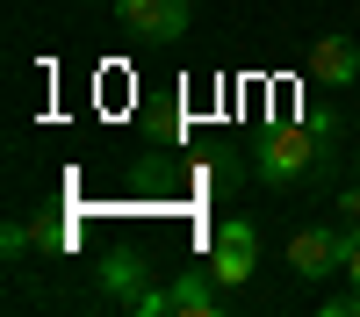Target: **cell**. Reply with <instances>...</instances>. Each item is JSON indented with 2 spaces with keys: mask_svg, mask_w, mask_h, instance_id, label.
<instances>
[{
  "mask_svg": "<svg viewBox=\"0 0 360 317\" xmlns=\"http://www.w3.org/2000/svg\"><path fill=\"white\" fill-rule=\"evenodd\" d=\"M332 209H339V224H346V231H353V238H360V188H346V195L332 202Z\"/></svg>",
  "mask_w": 360,
  "mask_h": 317,
  "instance_id": "9c48e42d",
  "label": "cell"
},
{
  "mask_svg": "<svg viewBox=\"0 0 360 317\" xmlns=\"http://www.w3.org/2000/svg\"><path fill=\"white\" fill-rule=\"evenodd\" d=\"M144 288H152V259H144L137 245H115V252L101 259V296L130 310V303L144 296Z\"/></svg>",
  "mask_w": 360,
  "mask_h": 317,
  "instance_id": "277c9868",
  "label": "cell"
},
{
  "mask_svg": "<svg viewBox=\"0 0 360 317\" xmlns=\"http://www.w3.org/2000/svg\"><path fill=\"white\" fill-rule=\"evenodd\" d=\"M339 137V115H303V123H281V130H266L259 137V181H274V188H295V181H310V166L324 159V144Z\"/></svg>",
  "mask_w": 360,
  "mask_h": 317,
  "instance_id": "6da1fadb",
  "label": "cell"
},
{
  "mask_svg": "<svg viewBox=\"0 0 360 317\" xmlns=\"http://www.w3.org/2000/svg\"><path fill=\"white\" fill-rule=\"evenodd\" d=\"M224 288V281H217ZM217 288H209V281H173V310L180 317H209V310H217Z\"/></svg>",
  "mask_w": 360,
  "mask_h": 317,
  "instance_id": "52a82bcc",
  "label": "cell"
},
{
  "mask_svg": "<svg viewBox=\"0 0 360 317\" xmlns=\"http://www.w3.org/2000/svg\"><path fill=\"white\" fill-rule=\"evenodd\" d=\"M130 310H137V317H166V310H173V288H159V281H152V288H144Z\"/></svg>",
  "mask_w": 360,
  "mask_h": 317,
  "instance_id": "ba28073f",
  "label": "cell"
},
{
  "mask_svg": "<svg viewBox=\"0 0 360 317\" xmlns=\"http://www.w3.org/2000/svg\"><path fill=\"white\" fill-rule=\"evenodd\" d=\"M259 267V231L252 224H217V281L238 288V281H252Z\"/></svg>",
  "mask_w": 360,
  "mask_h": 317,
  "instance_id": "5b68a950",
  "label": "cell"
},
{
  "mask_svg": "<svg viewBox=\"0 0 360 317\" xmlns=\"http://www.w3.org/2000/svg\"><path fill=\"white\" fill-rule=\"evenodd\" d=\"M310 79L353 86V79H360V44H353V37H317V44H310Z\"/></svg>",
  "mask_w": 360,
  "mask_h": 317,
  "instance_id": "8992f818",
  "label": "cell"
},
{
  "mask_svg": "<svg viewBox=\"0 0 360 317\" xmlns=\"http://www.w3.org/2000/svg\"><path fill=\"white\" fill-rule=\"evenodd\" d=\"M346 281L360 288V238H353V252H346Z\"/></svg>",
  "mask_w": 360,
  "mask_h": 317,
  "instance_id": "30bf717a",
  "label": "cell"
},
{
  "mask_svg": "<svg viewBox=\"0 0 360 317\" xmlns=\"http://www.w3.org/2000/svg\"><path fill=\"white\" fill-rule=\"evenodd\" d=\"M346 252H353V231L339 224H310V231H295L288 238V267L303 274V281H332V274H346Z\"/></svg>",
  "mask_w": 360,
  "mask_h": 317,
  "instance_id": "7a4b0ae2",
  "label": "cell"
},
{
  "mask_svg": "<svg viewBox=\"0 0 360 317\" xmlns=\"http://www.w3.org/2000/svg\"><path fill=\"white\" fill-rule=\"evenodd\" d=\"M115 22L137 44H180L188 37V0H115Z\"/></svg>",
  "mask_w": 360,
  "mask_h": 317,
  "instance_id": "3957f363",
  "label": "cell"
}]
</instances>
